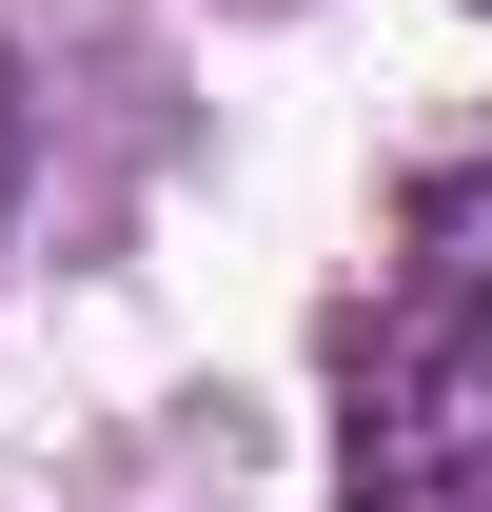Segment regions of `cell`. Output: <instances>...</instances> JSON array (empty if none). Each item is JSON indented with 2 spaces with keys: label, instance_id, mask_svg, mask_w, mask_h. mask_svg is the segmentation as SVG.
<instances>
[{
  "label": "cell",
  "instance_id": "cell-2",
  "mask_svg": "<svg viewBox=\"0 0 492 512\" xmlns=\"http://www.w3.org/2000/svg\"><path fill=\"white\" fill-rule=\"evenodd\" d=\"M0 217H20V79H0Z\"/></svg>",
  "mask_w": 492,
  "mask_h": 512
},
{
  "label": "cell",
  "instance_id": "cell-3",
  "mask_svg": "<svg viewBox=\"0 0 492 512\" xmlns=\"http://www.w3.org/2000/svg\"><path fill=\"white\" fill-rule=\"evenodd\" d=\"M453 217H492V178H453ZM433 256H453V237H433ZM473 276H492V256H473Z\"/></svg>",
  "mask_w": 492,
  "mask_h": 512
},
{
  "label": "cell",
  "instance_id": "cell-1",
  "mask_svg": "<svg viewBox=\"0 0 492 512\" xmlns=\"http://www.w3.org/2000/svg\"><path fill=\"white\" fill-rule=\"evenodd\" d=\"M335 512H492V276L433 237L335 335Z\"/></svg>",
  "mask_w": 492,
  "mask_h": 512
}]
</instances>
